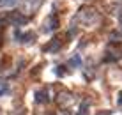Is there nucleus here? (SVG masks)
Returning <instances> with one entry per match:
<instances>
[{"label":"nucleus","mask_w":122,"mask_h":115,"mask_svg":"<svg viewBox=\"0 0 122 115\" xmlns=\"http://www.w3.org/2000/svg\"><path fill=\"white\" fill-rule=\"evenodd\" d=\"M7 20H9L11 23H14V25H25L27 23V16L20 14V12H11Z\"/></svg>","instance_id":"f257e3e1"},{"label":"nucleus","mask_w":122,"mask_h":115,"mask_svg":"<svg viewBox=\"0 0 122 115\" xmlns=\"http://www.w3.org/2000/svg\"><path fill=\"white\" fill-rule=\"evenodd\" d=\"M57 20L53 18V16H50L48 20H46V23H44V32H51V30H55L57 28Z\"/></svg>","instance_id":"f03ea898"},{"label":"nucleus","mask_w":122,"mask_h":115,"mask_svg":"<svg viewBox=\"0 0 122 115\" xmlns=\"http://www.w3.org/2000/svg\"><path fill=\"white\" fill-rule=\"evenodd\" d=\"M16 4H18V0H0V5H4V7H12Z\"/></svg>","instance_id":"7ed1b4c3"},{"label":"nucleus","mask_w":122,"mask_h":115,"mask_svg":"<svg viewBox=\"0 0 122 115\" xmlns=\"http://www.w3.org/2000/svg\"><path fill=\"white\" fill-rule=\"evenodd\" d=\"M5 92H7V83L5 82H0V96L5 94Z\"/></svg>","instance_id":"20e7f679"},{"label":"nucleus","mask_w":122,"mask_h":115,"mask_svg":"<svg viewBox=\"0 0 122 115\" xmlns=\"http://www.w3.org/2000/svg\"><path fill=\"white\" fill-rule=\"evenodd\" d=\"M71 64H73V66H80V58H78V57H74L73 60H71Z\"/></svg>","instance_id":"39448f33"},{"label":"nucleus","mask_w":122,"mask_h":115,"mask_svg":"<svg viewBox=\"0 0 122 115\" xmlns=\"http://www.w3.org/2000/svg\"><path fill=\"white\" fill-rule=\"evenodd\" d=\"M119 97H120V99H119V103L122 105V92H120V96H119Z\"/></svg>","instance_id":"423d86ee"}]
</instances>
